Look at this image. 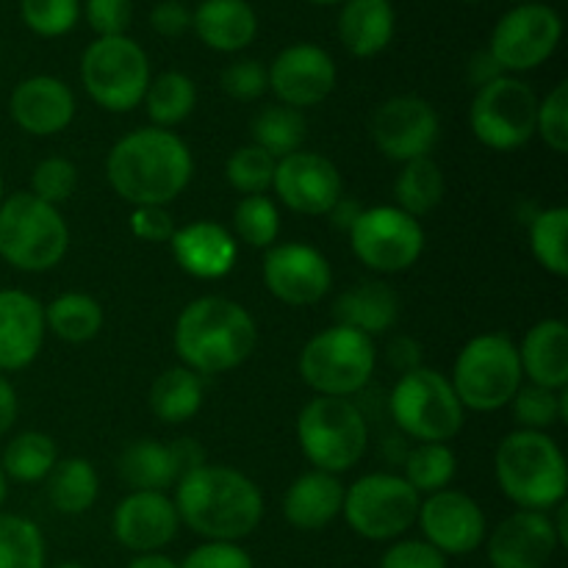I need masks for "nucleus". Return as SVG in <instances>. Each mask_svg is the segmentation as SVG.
<instances>
[{
  "instance_id": "obj_1",
  "label": "nucleus",
  "mask_w": 568,
  "mask_h": 568,
  "mask_svg": "<svg viewBox=\"0 0 568 568\" xmlns=\"http://www.w3.org/2000/svg\"><path fill=\"white\" fill-rule=\"evenodd\" d=\"M175 508L181 525L205 541H231L253 536L264 519V494L244 471L222 464H203L175 483Z\"/></svg>"
},
{
  "instance_id": "obj_2",
  "label": "nucleus",
  "mask_w": 568,
  "mask_h": 568,
  "mask_svg": "<svg viewBox=\"0 0 568 568\" xmlns=\"http://www.w3.org/2000/svg\"><path fill=\"white\" fill-rule=\"evenodd\" d=\"M105 175L111 189L133 209L170 205L192 181L194 159L175 131L136 128L109 150Z\"/></svg>"
},
{
  "instance_id": "obj_3",
  "label": "nucleus",
  "mask_w": 568,
  "mask_h": 568,
  "mask_svg": "<svg viewBox=\"0 0 568 568\" xmlns=\"http://www.w3.org/2000/svg\"><path fill=\"white\" fill-rule=\"evenodd\" d=\"M181 366L203 375H225L258 347V325L236 300L205 294L181 311L172 333Z\"/></svg>"
},
{
  "instance_id": "obj_4",
  "label": "nucleus",
  "mask_w": 568,
  "mask_h": 568,
  "mask_svg": "<svg viewBox=\"0 0 568 568\" xmlns=\"http://www.w3.org/2000/svg\"><path fill=\"white\" fill-rule=\"evenodd\" d=\"M494 477L499 491L519 510L552 514L558 505L566 503V455L549 433H508L494 455Z\"/></svg>"
},
{
  "instance_id": "obj_5",
  "label": "nucleus",
  "mask_w": 568,
  "mask_h": 568,
  "mask_svg": "<svg viewBox=\"0 0 568 568\" xmlns=\"http://www.w3.org/2000/svg\"><path fill=\"white\" fill-rule=\"evenodd\" d=\"M70 250V227L55 205L14 192L0 203V258L17 272H50Z\"/></svg>"
},
{
  "instance_id": "obj_6",
  "label": "nucleus",
  "mask_w": 568,
  "mask_h": 568,
  "mask_svg": "<svg viewBox=\"0 0 568 568\" xmlns=\"http://www.w3.org/2000/svg\"><path fill=\"white\" fill-rule=\"evenodd\" d=\"M449 383L460 405L477 414H494L510 405L525 383L516 342L505 333H480L469 338L455 358Z\"/></svg>"
},
{
  "instance_id": "obj_7",
  "label": "nucleus",
  "mask_w": 568,
  "mask_h": 568,
  "mask_svg": "<svg viewBox=\"0 0 568 568\" xmlns=\"http://www.w3.org/2000/svg\"><path fill=\"white\" fill-rule=\"evenodd\" d=\"M294 430L308 464L327 475L349 471L369 447V425L347 397H314L297 414Z\"/></svg>"
},
{
  "instance_id": "obj_8",
  "label": "nucleus",
  "mask_w": 568,
  "mask_h": 568,
  "mask_svg": "<svg viewBox=\"0 0 568 568\" xmlns=\"http://www.w3.org/2000/svg\"><path fill=\"white\" fill-rule=\"evenodd\" d=\"M388 408L394 425L419 444L453 442L466 422V408L449 377L430 366L403 372L392 388Z\"/></svg>"
},
{
  "instance_id": "obj_9",
  "label": "nucleus",
  "mask_w": 568,
  "mask_h": 568,
  "mask_svg": "<svg viewBox=\"0 0 568 568\" xmlns=\"http://www.w3.org/2000/svg\"><path fill=\"white\" fill-rule=\"evenodd\" d=\"M377 349L366 333L333 325L316 333L300 353V377L320 397H353L375 375Z\"/></svg>"
},
{
  "instance_id": "obj_10",
  "label": "nucleus",
  "mask_w": 568,
  "mask_h": 568,
  "mask_svg": "<svg viewBox=\"0 0 568 568\" xmlns=\"http://www.w3.org/2000/svg\"><path fill=\"white\" fill-rule=\"evenodd\" d=\"M150 59L136 39L98 37L81 55V83L89 98L111 114L142 105L150 87Z\"/></svg>"
},
{
  "instance_id": "obj_11",
  "label": "nucleus",
  "mask_w": 568,
  "mask_h": 568,
  "mask_svg": "<svg viewBox=\"0 0 568 568\" xmlns=\"http://www.w3.org/2000/svg\"><path fill=\"white\" fill-rule=\"evenodd\" d=\"M419 505L422 497L403 475L372 471L344 488L342 516L366 541H397L416 525Z\"/></svg>"
},
{
  "instance_id": "obj_12",
  "label": "nucleus",
  "mask_w": 568,
  "mask_h": 568,
  "mask_svg": "<svg viewBox=\"0 0 568 568\" xmlns=\"http://www.w3.org/2000/svg\"><path fill=\"white\" fill-rule=\"evenodd\" d=\"M538 98L530 83L516 75H499L475 92L469 109L471 133L497 153L519 150L536 136Z\"/></svg>"
},
{
  "instance_id": "obj_13",
  "label": "nucleus",
  "mask_w": 568,
  "mask_h": 568,
  "mask_svg": "<svg viewBox=\"0 0 568 568\" xmlns=\"http://www.w3.org/2000/svg\"><path fill=\"white\" fill-rule=\"evenodd\" d=\"M347 233L355 258L381 275L410 270L425 253V227L397 205L364 209Z\"/></svg>"
},
{
  "instance_id": "obj_14",
  "label": "nucleus",
  "mask_w": 568,
  "mask_h": 568,
  "mask_svg": "<svg viewBox=\"0 0 568 568\" xmlns=\"http://www.w3.org/2000/svg\"><path fill=\"white\" fill-rule=\"evenodd\" d=\"M564 20L547 3H521L494 26L488 53L503 72H530L558 50Z\"/></svg>"
},
{
  "instance_id": "obj_15",
  "label": "nucleus",
  "mask_w": 568,
  "mask_h": 568,
  "mask_svg": "<svg viewBox=\"0 0 568 568\" xmlns=\"http://www.w3.org/2000/svg\"><path fill=\"white\" fill-rule=\"evenodd\" d=\"M369 133L375 139V148L388 161L408 164V161L430 155L442 133V120L436 109L419 94H394L375 109Z\"/></svg>"
},
{
  "instance_id": "obj_16",
  "label": "nucleus",
  "mask_w": 568,
  "mask_h": 568,
  "mask_svg": "<svg viewBox=\"0 0 568 568\" xmlns=\"http://www.w3.org/2000/svg\"><path fill=\"white\" fill-rule=\"evenodd\" d=\"M261 272H264L266 292L288 308L316 305L333 286L331 261L303 242L272 244Z\"/></svg>"
},
{
  "instance_id": "obj_17",
  "label": "nucleus",
  "mask_w": 568,
  "mask_h": 568,
  "mask_svg": "<svg viewBox=\"0 0 568 568\" xmlns=\"http://www.w3.org/2000/svg\"><path fill=\"white\" fill-rule=\"evenodd\" d=\"M272 192L294 214L325 216L344 197V181L331 159L308 150L277 159Z\"/></svg>"
},
{
  "instance_id": "obj_18",
  "label": "nucleus",
  "mask_w": 568,
  "mask_h": 568,
  "mask_svg": "<svg viewBox=\"0 0 568 568\" xmlns=\"http://www.w3.org/2000/svg\"><path fill=\"white\" fill-rule=\"evenodd\" d=\"M270 92L288 109H314L325 103L336 89V61L325 48L311 42H297L283 48L270 67Z\"/></svg>"
},
{
  "instance_id": "obj_19",
  "label": "nucleus",
  "mask_w": 568,
  "mask_h": 568,
  "mask_svg": "<svg viewBox=\"0 0 568 568\" xmlns=\"http://www.w3.org/2000/svg\"><path fill=\"white\" fill-rule=\"evenodd\" d=\"M416 525L425 532V541L447 555H471L486 541V514L464 491L444 488L422 499Z\"/></svg>"
},
{
  "instance_id": "obj_20",
  "label": "nucleus",
  "mask_w": 568,
  "mask_h": 568,
  "mask_svg": "<svg viewBox=\"0 0 568 568\" xmlns=\"http://www.w3.org/2000/svg\"><path fill=\"white\" fill-rule=\"evenodd\" d=\"M111 530L128 552H161L175 541L181 516L164 491H131L114 508Z\"/></svg>"
},
{
  "instance_id": "obj_21",
  "label": "nucleus",
  "mask_w": 568,
  "mask_h": 568,
  "mask_svg": "<svg viewBox=\"0 0 568 568\" xmlns=\"http://www.w3.org/2000/svg\"><path fill=\"white\" fill-rule=\"evenodd\" d=\"M560 549L552 514L516 510L488 538L491 568H547Z\"/></svg>"
},
{
  "instance_id": "obj_22",
  "label": "nucleus",
  "mask_w": 568,
  "mask_h": 568,
  "mask_svg": "<svg viewBox=\"0 0 568 568\" xmlns=\"http://www.w3.org/2000/svg\"><path fill=\"white\" fill-rule=\"evenodd\" d=\"M9 114L28 136H55L75 120V94L61 78L31 75L11 92Z\"/></svg>"
},
{
  "instance_id": "obj_23",
  "label": "nucleus",
  "mask_w": 568,
  "mask_h": 568,
  "mask_svg": "<svg viewBox=\"0 0 568 568\" xmlns=\"http://www.w3.org/2000/svg\"><path fill=\"white\" fill-rule=\"evenodd\" d=\"M44 305L22 288H0V372L28 369L44 344Z\"/></svg>"
},
{
  "instance_id": "obj_24",
  "label": "nucleus",
  "mask_w": 568,
  "mask_h": 568,
  "mask_svg": "<svg viewBox=\"0 0 568 568\" xmlns=\"http://www.w3.org/2000/svg\"><path fill=\"white\" fill-rule=\"evenodd\" d=\"M170 247L175 264L197 281H220V277L231 275L239 258L236 236L220 222L211 220H197L175 227Z\"/></svg>"
},
{
  "instance_id": "obj_25",
  "label": "nucleus",
  "mask_w": 568,
  "mask_h": 568,
  "mask_svg": "<svg viewBox=\"0 0 568 568\" xmlns=\"http://www.w3.org/2000/svg\"><path fill=\"white\" fill-rule=\"evenodd\" d=\"M516 349L527 383L552 392L568 388V325L564 320L536 322Z\"/></svg>"
},
{
  "instance_id": "obj_26",
  "label": "nucleus",
  "mask_w": 568,
  "mask_h": 568,
  "mask_svg": "<svg viewBox=\"0 0 568 568\" xmlns=\"http://www.w3.org/2000/svg\"><path fill=\"white\" fill-rule=\"evenodd\" d=\"M344 508V486L338 475L311 469L294 477L283 497V516L292 527L305 532L325 530Z\"/></svg>"
},
{
  "instance_id": "obj_27",
  "label": "nucleus",
  "mask_w": 568,
  "mask_h": 568,
  "mask_svg": "<svg viewBox=\"0 0 568 568\" xmlns=\"http://www.w3.org/2000/svg\"><path fill=\"white\" fill-rule=\"evenodd\" d=\"M192 28L205 48L239 53L258 37V14L247 0H203L192 11Z\"/></svg>"
},
{
  "instance_id": "obj_28",
  "label": "nucleus",
  "mask_w": 568,
  "mask_h": 568,
  "mask_svg": "<svg viewBox=\"0 0 568 568\" xmlns=\"http://www.w3.org/2000/svg\"><path fill=\"white\" fill-rule=\"evenodd\" d=\"M397 14L392 0H344L338 39L355 59H372L392 44Z\"/></svg>"
},
{
  "instance_id": "obj_29",
  "label": "nucleus",
  "mask_w": 568,
  "mask_h": 568,
  "mask_svg": "<svg viewBox=\"0 0 568 568\" xmlns=\"http://www.w3.org/2000/svg\"><path fill=\"white\" fill-rule=\"evenodd\" d=\"M116 475L131 491H164L183 477V466L172 444L139 438L116 458Z\"/></svg>"
},
{
  "instance_id": "obj_30",
  "label": "nucleus",
  "mask_w": 568,
  "mask_h": 568,
  "mask_svg": "<svg viewBox=\"0 0 568 568\" xmlns=\"http://www.w3.org/2000/svg\"><path fill=\"white\" fill-rule=\"evenodd\" d=\"M336 325L353 327L366 336H381L399 320V297L388 283L364 281L347 288L333 305Z\"/></svg>"
},
{
  "instance_id": "obj_31",
  "label": "nucleus",
  "mask_w": 568,
  "mask_h": 568,
  "mask_svg": "<svg viewBox=\"0 0 568 568\" xmlns=\"http://www.w3.org/2000/svg\"><path fill=\"white\" fill-rule=\"evenodd\" d=\"M148 399L155 419H161L164 425H183V422L194 419L203 408V377L186 366H172L155 377Z\"/></svg>"
},
{
  "instance_id": "obj_32",
  "label": "nucleus",
  "mask_w": 568,
  "mask_h": 568,
  "mask_svg": "<svg viewBox=\"0 0 568 568\" xmlns=\"http://www.w3.org/2000/svg\"><path fill=\"white\" fill-rule=\"evenodd\" d=\"M100 477L87 458H64L48 475V499L64 516H81L98 503Z\"/></svg>"
},
{
  "instance_id": "obj_33",
  "label": "nucleus",
  "mask_w": 568,
  "mask_h": 568,
  "mask_svg": "<svg viewBox=\"0 0 568 568\" xmlns=\"http://www.w3.org/2000/svg\"><path fill=\"white\" fill-rule=\"evenodd\" d=\"M44 327L67 344H87L103 331V308L92 294H59L44 308Z\"/></svg>"
},
{
  "instance_id": "obj_34",
  "label": "nucleus",
  "mask_w": 568,
  "mask_h": 568,
  "mask_svg": "<svg viewBox=\"0 0 568 568\" xmlns=\"http://www.w3.org/2000/svg\"><path fill=\"white\" fill-rule=\"evenodd\" d=\"M142 103L148 109L153 128L172 131V128L192 116L194 105H197V87H194V81L186 72H161V75L150 78V87L144 92Z\"/></svg>"
},
{
  "instance_id": "obj_35",
  "label": "nucleus",
  "mask_w": 568,
  "mask_h": 568,
  "mask_svg": "<svg viewBox=\"0 0 568 568\" xmlns=\"http://www.w3.org/2000/svg\"><path fill=\"white\" fill-rule=\"evenodd\" d=\"M59 464V447L48 433L26 430L17 433L3 449L0 458V469H3L6 480L14 483H39L48 480L53 466Z\"/></svg>"
},
{
  "instance_id": "obj_36",
  "label": "nucleus",
  "mask_w": 568,
  "mask_h": 568,
  "mask_svg": "<svg viewBox=\"0 0 568 568\" xmlns=\"http://www.w3.org/2000/svg\"><path fill=\"white\" fill-rule=\"evenodd\" d=\"M444 189H447V183H444L442 166L430 155H425V159L403 164L397 181H394V197H397V209L419 220V216H427L442 205Z\"/></svg>"
},
{
  "instance_id": "obj_37",
  "label": "nucleus",
  "mask_w": 568,
  "mask_h": 568,
  "mask_svg": "<svg viewBox=\"0 0 568 568\" xmlns=\"http://www.w3.org/2000/svg\"><path fill=\"white\" fill-rule=\"evenodd\" d=\"M305 131H308V125H305L303 111L281 103L266 105L250 122V136H253L250 144H255L277 161L303 150Z\"/></svg>"
},
{
  "instance_id": "obj_38",
  "label": "nucleus",
  "mask_w": 568,
  "mask_h": 568,
  "mask_svg": "<svg viewBox=\"0 0 568 568\" xmlns=\"http://www.w3.org/2000/svg\"><path fill=\"white\" fill-rule=\"evenodd\" d=\"M458 475V455L453 453L449 444H416L410 455L405 458V483L416 494L444 491Z\"/></svg>"
},
{
  "instance_id": "obj_39",
  "label": "nucleus",
  "mask_w": 568,
  "mask_h": 568,
  "mask_svg": "<svg viewBox=\"0 0 568 568\" xmlns=\"http://www.w3.org/2000/svg\"><path fill=\"white\" fill-rule=\"evenodd\" d=\"M568 209L538 211L530 222V250L538 264L555 277L568 275Z\"/></svg>"
},
{
  "instance_id": "obj_40",
  "label": "nucleus",
  "mask_w": 568,
  "mask_h": 568,
  "mask_svg": "<svg viewBox=\"0 0 568 568\" xmlns=\"http://www.w3.org/2000/svg\"><path fill=\"white\" fill-rule=\"evenodd\" d=\"M44 536L37 521L0 514V568H44Z\"/></svg>"
},
{
  "instance_id": "obj_41",
  "label": "nucleus",
  "mask_w": 568,
  "mask_h": 568,
  "mask_svg": "<svg viewBox=\"0 0 568 568\" xmlns=\"http://www.w3.org/2000/svg\"><path fill=\"white\" fill-rule=\"evenodd\" d=\"M510 408L514 419L519 422V430L547 433L549 427L568 419V388L552 392V388L521 383L516 397L510 399Z\"/></svg>"
},
{
  "instance_id": "obj_42",
  "label": "nucleus",
  "mask_w": 568,
  "mask_h": 568,
  "mask_svg": "<svg viewBox=\"0 0 568 568\" xmlns=\"http://www.w3.org/2000/svg\"><path fill=\"white\" fill-rule=\"evenodd\" d=\"M233 231L244 244L258 250H270L281 236V211L266 194L242 197L233 209Z\"/></svg>"
},
{
  "instance_id": "obj_43",
  "label": "nucleus",
  "mask_w": 568,
  "mask_h": 568,
  "mask_svg": "<svg viewBox=\"0 0 568 568\" xmlns=\"http://www.w3.org/2000/svg\"><path fill=\"white\" fill-rule=\"evenodd\" d=\"M275 164L270 153H264L255 144H244L236 153L227 159L225 178L239 194L250 197V194H266L272 189V175H275Z\"/></svg>"
},
{
  "instance_id": "obj_44",
  "label": "nucleus",
  "mask_w": 568,
  "mask_h": 568,
  "mask_svg": "<svg viewBox=\"0 0 568 568\" xmlns=\"http://www.w3.org/2000/svg\"><path fill=\"white\" fill-rule=\"evenodd\" d=\"M20 14L28 31L44 39H55L78 26L81 0H20Z\"/></svg>"
},
{
  "instance_id": "obj_45",
  "label": "nucleus",
  "mask_w": 568,
  "mask_h": 568,
  "mask_svg": "<svg viewBox=\"0 0 568 568\" xmlns=\"http://www.w3.org/2000/svg\"><path fill=\"white\" fill-rule=\"evenodd\" d=\"M78 189V166L72 164L64 155H50V159H42L31 172V194L33 197L44 200V203L55 205L59 209L61 203L75 194Z\"/></svg>"
},
{
  "instance_id": "obj_46",
  "label": "nucleus",
  "mask_w": 568,
  "mask_h": 568,
  "mask_svg": "<svg viewBox=\"0 0 568 568\" xmlns=\"http://www.w3.org/2000/svg\"><path fill=\"white\" fill-rule=\"evenodd\" d=\"M536 136L552 153H568V83L560 81L544 100H538Z\"/></svg>"
},
{
  "instance_id": "obj_47",
  "label": "nucleus",
  "mask_w": 568,
  "mask_h": 568,
  "mask_svg": "<svg viewBox=\"0 0 568 568\" xmlns=\"http://www.w3.org/2000/svg\"><path fill=\"white\" fill-rule=\"evenodd\" d=\"M222 92L233 100H258L261 94L270 92V75H266V67L255 59H239L233 64H227L222 70Z\"/></svg>"
},
{
  "instance_id": "obj_48",
  "label": "nucleus",
  "mask_w": 568,
  "mask_h": 568,
  "mask_svg": "<svg viewBox=\"0 0 568 568\" xmlns=\"http://www.w3.org/2000/svg\"><path fill=\"white\" fill-rule=\"evenodd\" d=\"M83 17L98 37H125L133 20L131 0H87Z\"/></svg>"
},
{
  "instance_id": "obj_49",
  "label": "nucleus",
  "mask_w": 568,
  "mask_h": 568,
  "mask_svg": "<svg viewBox=\"0 0 568 568\" xmlns=\"http://www.w3.org/2000/svg\"><path fill=\"white\" fill-rule=\"evenodd\" d=\"M178 568H255L247 549L231 541H205L194 547Z\"/></svg>"
},
{
  "instance_id": "obj_50",
  "label": "nucleus",
  "mask_w": 568,
  "mask_h": 568,
  "mask_svg": "<svg viewBox=\"0 0 568 568\" xmlns=\"http://www.w3.org/2000/svg\"><path fill=\"white\" fill-rule=\"evenodd\" d=\"M381 568H447V558L425 538H405L392 544L381 558Z\"/></svg>"
},
{
  "instance_id": "obj_51",
  "label": "nucleus",
  "mask_w": 568,
  "mask_h": 568,
  "mask_svg": "<svg viewBox=\"0 0 568 568\" xmlns=\"http://www.w3.org/2000/svg\"><path fill=\"white\" fill-rule=\"evenodd\" d=\"M131 233L139 242L148 244H166L175 233V220H172L166 205H142V209L131 211Z\"/></svg>"
},
{
  "instance_id": "obj_52",
  "label": "nucleus",
  "mask_w": 568,
  "mask_h": 568,
  "mask_svg": "<svg viewBox=\"0 0 568 568\" xmlns=\"http://www.w3.org/2000/svg\"><path fill=\"white\" fill-rule=\"evenodd\" d=\"M150 26L159 37L178 39L192 28V9L183 0H161L150 11Z\"/></svg>"
},
{
  "instance_id": "obj_53",
  "label": "nucleus",
  "mask_w": 568,
  "mask_h": 568,
  "mask_svg": "<svg viewBox=\"0 0 568 568\" xmlns=\"http://www.w3.org/2000/svg\"><path fill=\"white\" fill-rule=\"evenodd\" d=\"M499 75H505L503 67H499L497 61H494V55L488 53V50H480V53L471 55V61H469V81L475 83L477 89L486 87V83H491L494 78H499Z\"/></svg>"
},
{
  "instance_id": "obj_54",
  "label": "nucleus",
  "mask_w": 568,
  "mask_h": 568,
  "mask_svg": "<svg viewBox=\"0 0 568 568\" xmlns=\"http://www.w3.org/2000/svg\"><path fill=\"white\" fill-rule=\"evenodd\" d=\"M17 410H20V403H17L14 386H11L9 377L0 372V436H6V433L14 427Z\"/></svg>"
},
{
  "instance_id": "obj_55",
  "label": "nucleus",
  "mask_w": 568,
  "mask_h": 568,
  "mask_svg": "<svg viewBox=\"0 0 568 568\" xmlns=\"http://www.w3.org/2000/svg\"><path fill=\"white\" fill-rule=\"evenodd\" d=\"M361 211H364V205H361L358 200L342 197L336 205H333V211H331L333 225H336L338 231H349V227L355 225V220L361 216Z\"/></svg>"
},
{
  "instance_id": "obj_56",
  "label": "nucleus",
  "mask_w": 568,
  "mask_h": 568,
  "mask_svg": "<svg viewBox=\"0 0 568 568\" xmlns=\"http://www.w3.org/2000/svg\"><path fill=\"white\" fill-rule=\"evenodd\" d=\"M125 568H178V564L164 552H144L133 555V560Z\"/></svg>"
},
{
  "instance_id": "obj_57",
  "label": "nucleus",
  "mask_w": 568,
  "mask_h": 568,
  "mask_svg": "<svg viewBox=\"0 0 568 568\" xmlns=\"http://www.w3.org/2000/svg\"><path fill=\"white\" fill-rule=\"evenodd\" d=\"M6 497H9V480H6L3 469H0V508H3Z\"/></svg>"
},
{
  "instance_id": "obj_58",
  "label": "nucleus",
  "mask_w": 568,
  "mask_h": 568,
  "mask_svg": "<svg viewBox=\"0 0 568 568\" xmlns=\"http://www.w3.org/2000/svg\"><path fill=\"white\" fill-rule=\"evenodd\" d=\"M308 3H316V6H336V3H344V0H308Z\"/></svg>"
},
{
  "instance_id": "obj_59",
  "label": "nucleus",
  "mask_w": 568,
  "mask_h": 568,
  "mask_svg": "<svg viewBox=\"0 0 568 568\" xmlns=\"http://www.w3.org/2000/svg\"><path fill=\"white\" fill-rule=\"evenodd\" d=\"M55 568H87V566H81V564H61V566H55Z\"/></svg>"
},
{
  "instance_id": "obj_60",
  "label": "nucleus",
  "mask_w": 568,
  "mask_h": 568,
  "mask_svg": "<svg viewBox=\"0 0 568 568\" xmlns=\"http://www.w3.org/2000/svg\"><path fill=\"white\" fill-rule=\"evenodd\" d=\"M3 197H6V192H3V175H0V203H3Z\"/></svg>"
},
{
  "instance_id": "obj_61",
  "label": "nucleus",
  "mask_w": 568,
  "mask_h": 568,
  "mask_svg": "<svg viewBox=\"0 0 568 568\" xmlns=\"http://www.w3.org/2000/svg\"><path fill=\"white\" fill-rule=\"evenodd\" d=\"M466 3H480V0H466Z\"/></svg>"
}]
</instances>
